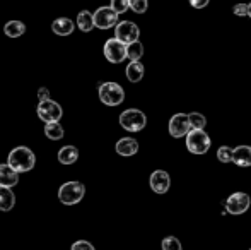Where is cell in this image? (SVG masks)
<instances>
[{
    "mask_svg": "<svg viewBox=\"0 0 251 250\" xmlns=\"http://www.w3.org/2000/svg\"><path fill=\"white\" fill-rule=\"evenodd\" d=\"M149 7V2L147 0H130V9L137 14H144Z\"/></svg>",
    "mask_w": 251,
    "mask_h": 250,
    "instance_id": "obj_27",
    "label": "cell"
},
{
    "mask_svg": "<svg viewBox=\"0 0 251 250\" xmlns=\"http://www.w3.org/2000/svg\"><path fill=\"white\" fill-rule=\"evenodd\" d=\"M70 250H96V249H94V245L89 244L87 240H79V242H74Z\"/></svg>",
    "mask_w": 251,
    "mask_h": 250,
    "instance_id": "obj_29",
    "label": "cell"
},
{
    "mask_svg": "<svg viewBox=\"0 0 251 250\" xmlns=\"http://www.w3.org/2000/svg\"><path fill=\"white\" fill-rule=\"evenodd\" d=\"M192 130V125H190V118L186 113H176L171 117L169 120V134L176 139L179 137L188 136V132Z\"/></svg>",
    "mask_w": 251,
    "mask_h": 250,
    "instance_id": "obj_11",
    "label": "cell"
},
{
    "mask_svg": "<svg viewBox=\"0 0 251 250\" xmlns=\"http://www.w3.org/2000/svg\"><path fill=\"white\" fill-rule=\"evenodd\" d=\"M144 65L140 63V60H132L126 65V70H125V74H126V79L130 81V83H139V81H142V77H144Z\"/></svg>",
    "mask_w": 251,
    "mask_h": 250,
    "instance_id": "obj_19",
    "label": "cell"
},
{
    "mask_svg": "<svg viewBox=\"0 0 251 250\" xmlns=\"http://www.w3.org/2000/svg\"><path fill=\"white\" fill-rule=\"evenodd\" d=\"M251 206V199L248 194L245 192H236L227 197L226 200V211L229 214H245Z\"/></svg>",
    "mask_w": 251,
    "mask_h": 250,
    "instance_id": "obj_9",
    "label": "cell"
},
{
    "mask_svg": "<svg viewBox=\"0 0 251 250\" xmlns=\"http://www.w3.org/2000/svg\"><path fill=\"white\" fill-rule=\"evenodd\" d=\"M86 195V187L80 182H65L58 189V200L65 206H75Z\"/></svg>",
    "mask_w": 251,
    "mask_h": 250,
    "instance_id": "obj_2",
    "label": "cell"
},
{
    "mask_svg": "<svg viewBox=\"0 0 251 250\" xmlns=\"http://www.w3.org/2000/svg\"><path fill=\"white\" fill-rule=\"evenodd\" d=\"M48 98H51L50 93H48V87H40V89H38V103L48 100Z\"/></svg>",
    "mask_w": 251,
    "mask_h": 250,
    "instance_id": "obj_31",
    "label": "cell"
},
{
    "mask_svg": "<svg viewBox=\"0 0 251 250\" xmlns=\"http://www.w3.org/2000/svg\"><path fill=\"white\" fill-rule=\"evenodd\" d=\"M74 29H75V24L69 17H58L51 23V31L58 36H69L74 33Z\"/></svg>",
    "mask_w": 251,
    "mask_h": 250,
    "instance_id": "obj_15",
    "label": "cell"
},
{
    "mask_svg": "<svg viewBox=\"0 0 251 250\" xmlns=\"http://www.w3.org/2000/svg\"><path fill=\"white\" fill-rule=\"evenodd\" d=\"M250 250H251V249H250Z\"/></svg>",
    "mask_w": 251,
    "mask_h": 250,
    "instance_id": "obj_34",
    "label": "cell"
},
{
    "mask_svg": "<svg viewBox=\"0 0 251 250\" xmlns=\"http://www.w3.org/2000/svg\"><path fill=\"white\" fill-rule=\"evenodd\" d=\"M208 2H210V0H190L192 7H195V9H203V7L208 5Z\"/></svg>",
    "mask_w": 251,
    "mask_h": 250,
    "instance_id": "obj_32",
    "label": "cell"
},
{
    "mask_svg": "<svg viewBox=\"0 0 251 250\" xmlns=\"http://www.w3.org/2000/svg\"><path fill=\"white\" fill-rule=\"evenodd\" d=\"M118 16L120 14L116 12L111 5L100 7V9L94 12V24H96V28H100V29H109V28L118 24Z\"/></svg>",
    "mask_w": 251,
    "mask_h": 250,
    "instance_id": "obj_10",
    "label": "cell"
},
{
    "mask_svg": "<svg viewBox=\"0 0 251 250\" xmlns=\"http://www.w3.org/2000/svg\"><path fill=\"white\" fill-rule=\"evenodd\" d=\"M248 16L251 17V3H250V5H248Z\"/></svg>",
    "mask_w": 251,
    "mask_h": 250,
    "instance_id": "obj_33",
    "label": "cell"
},
{
    "mask_svg": "<svg viewBox=\"0 0 251 250\" xmlns=\"http://www.w3.org/2000/svg\"><path fill=\"white\" fill-rule=\"evenodd\" d=\"M115 149L120 156L130 158V156H133V154L139 153V142H137L133 137H123V139H120L118 142H116Z\"/></svg>",
    "mask_w": 251,
    "mask_h": 250,
    "instance_id": "obj_14",
    "label": "cell"
},
{
    "mask_svg": "<svg viewBox=\"0 0 251 250\" xmlns=\"http://www.w3.org/2000/svg\"><path fill=\"white\" fill-rule=\"evenodd\" d=\"M104 57L111 63H122L126 58V45L120 41L118 38H109L104 43Z\"/></svg>",
    "mask_w": 251,
    "mask_h": 250,
    "instance_id": "obj_7",
    "label": "cell"
},
{
    "mask_svg": "<svg viewBox=\"0 0 251 250\" xmlns=\"http://www.w3.org/2000/svg\"><path fill=\"white\" fill-rule=\"evenodd\" d=\"M45 136L51 140H62L65 136V130L60 125V122H50V124H45Z\"/></svg>",
    "mask_w": 251,
    "mask_h": 250,
    "instance_id": "obj_22",
    "label": "cell"
},
{
    "mask_svg": "<svg viewBox=\"0 0 251 250\" xmlns=\"http://www.w3.org/2000/svg\"><path fill=\"white\" fill-rule=\"evenodd\" d=\"M151 189L155 194H166L171 187V177L168 175V171L164 170H155L149 178Z\"/></svg>",
    "mask_w": 251,
    "mask_h": 250,
    "instance_id": "obj_12",
    "label": "cell"
},
{
    "mask_svg": "<svg viewBox=\"0 0 251 250\" xmlns=\"http://www.w3.org/2000/svg\"><path fill=\"white\" fill-rule=\"evenodd\" d=\"M232 12H234L236 16H241V17L248 16V5H246V3H236Z\"/></svg>",
    "mask_w": 251,
    "mask_h": 250,
    "instance_id": "obj_30",
    "label": "cell"
},
{
    "mask_svg": "<svg viewBox=\"0 0 251 250\" xmlns=\"http://www.w3.org/2000/svg\"><path fill=\"white\" fill-rule=\"evenodd\" d=\"M19 184V171H16L9 163L0 165V187H16Z\"/></svg>",
    "mask_w": 251,
    "mask_h": 250,
    "instance_id": "obj_13",
    "label": "cell"
},
{
    "mask_svg": "<svg viewBox=\"0 0 251 250\" xmlns=\"http://www.w3.org/2000/svg\"><path fill=\"white\" fill-rule=\"evenodd\" d=\"M162 250H183L181 247V242L178 240L176 237H166L162 240Z\"/></svg>",
    "mask_w": 251,
    "mask_h": 250,
    "instance_id": "obj_26",
    "label": "cell"
},
{
    "mask_svg": "<svg viewBox=\"0 0 251 250\" xmlns=\"http://www.w3.org/2000/svg\"><path fill=\"white\" fill-rule=\"evenodd\" d=\"M77 26L82 33H89L93 31V28H96L94 24V14H91L89 10H80L77 16Z\"/></svg>",
    "mask_w": 251,
    "mask_h": 250,
    "instance_id": "obj_20",
    "label": "cell"
},
{
    "mask_svg": "<svg viewBox=\"0 0 251 250\" xmlns=\"http://www.w3.org/2000/svg\"><path fill=\"white\" fill-rule=\"evenodd\" d=\"M188 118H190V125L192 129H203L207 125V118L203 117L199 111H193V113H188Z\"/></svg>",
    "mask_w": 251,
    "mask_h": 250,
    "instance_id": "obj_25",
    "label": "cell"
},
{
    "mask_svg": "<svg viewBox=\"0 0 251 250\" xmlns=\"http://www.w3.org/2000/svg\"><path fill=\"white\" fill-rule=\"evenodd\" d=\"M212 146V140L203 129H192L186 136V147L193 154H205Z\"/></svg>",
    "mask_w": 251,
    "mask_h": 250,
    "instance_id": "obj_4",
    "label": "cell"
},
{
    "mask_svg": "<svg viewBox=\"0 0 251 250\" xmlns=\"http://www.w3.org/2000/svg\"><path fill=\"white\" fill-rule=\"evenodd\" d=\"M142 55H144V45L139 40L126 45V58H130V60H140Z\"/></svg>",
    "mask_w": 251,
    "mask_h": 250,
    "instance_id": "obj_23",
    "label": "cell"
},
{
    "mask_svg": "<svg viewBox=\"0 0 251 250\" xmlns=\"http://www.w3.org/2000/svg\"><path fill=\"white\" fill-rule=\"evenodd\" d=\"M232 163L238 167H251V146H238L234 149V156H232Z\"/></svg>",
    "mask_w": 251,
    "mask_h": 250,
    "instance_id": "obj_16",
    "label": "cell"
},
{
    "mask_svg": "<svg viewBox=\"0 0 251 250\" xmlns=\"http://www.w3.org/2000/svg\"><path fill=\"white\" fill-rule=\"evenodd\" d=\"M16 206V194L10 187H0V211L9 213Z\"/></svg>",
    "mask_w": 251,
    "mask_h": 250,
    "instance_id": "obj_18",
    "label": "cell"
},
{
    "mask_svg": "<svg viewBox=\"0 0 251 250\" xmlns=\"http://www.w3.org/2000/svg\"><path fill=\"white\" fill-rule=\"evenodd\" d=\"M232 156H234V149H231L229 146H221L217 149V160L221 163H231Z\"/></svg>",
    "mask_w": 251,
    "mask_h": 250,
    "instance_id": "obj_24",
    "label": "cell"
},
{
    "mask_svg": "<svg viewBox=\"0 0 251 250\" xmlns=\"http://www.w3.org/2000/svg\"><path fill=\"white\" fill-rule=\"evenodd\" d=\"M7 163L19 173H27L36 165V156L27 146H17L7 156Z\"/></svg>",
    "mask_w": 251,
    "mask_h": 250,
    "instance_id": "obj_1",
    "label": "cell"
},
{
    "mask_svg": "<svg viewBox=\"0 0 251 250\" xmlns=\"http://www.w3.org/2000/svg\"><path fill=\"white\" fill-rule=\"evenodd\" d=\"M36 113L40 117V120H43L45 124L50 122H60V118L63 117V110L56 101H53L51 98L45 101H40L36 107Z\"/></svg>",
    "mask_w": 251,
    "mask_h": 250,
    "instance_id": "obj_6",
    "label": "cell"
},
{
    "mask_svg": "<svg viewBox=\"0 0 251 250\" xmlns=\"http://www.w3.org/2000/svg\"><path fill=\"white\" fill-rule=\"evenodd\" d=\"M77 160H79V149L75 146H63L58 151V161L62 165H65V167L74 165Z\"/></svg>",
    "mask_w": 251,
    "mask_h": 250,
    "instance_id": "obj_17",
    "label": "cell"
},
{
    "mask_svg": "<svg viewBox=\"0 0 251 250\" xmlns=\"http://www.w3.org/2000/svg\"><path fill=\"white\" fill-rule=\"evenodd\" d=\"M111 7L118 14H123L130 9V0H111Z\"/></svg>",
    "mask_w": 251,
    "mask_h": 250,
    "instance_id": "obj_28",
    "label": "cell"
},
{
    "mask_svg": "<svg viewBox=\"0 0 251 250\" xmlns=\"http://www.w3.org/2000/svg\"><path fill=\"white\" fill-rule=\"evenodd\" d=\"M3 33L9 38H19L26 33V26L21 21H9V23L3 26Z\"/></svg>",
    "mask_w": 251,
    "mask_h": 250,
    "instance_id": "obj_21",
    "label": "cell"
},
{
    "mask_svg": "<svg viewBox=\"0 0 251 250\" xmlns=\"http://www.w3.org/2000/svg\"><path fill=\"white\" fill-rule=\"evenodd\" d=\"M98 94H100L101 103L106 105V107H118V105H122L123 100H125V91H123V87L120 86L118 83L100 84Z\"/></svg>",
    "mask_w": 251,
    "mask_h": 250,
    "instance_id": "obj_3",
    "label": "cell"
},
{
    "mask_svg": "<svg viewBox=\"0 0 251 250\" xmlns=\"http://www.w3.org/2000/svg\"><path fill=\"white\" fill-rule=\"evenodd\" d=\"M140 36V29L135 23L132 21H122L115 26V38H118L120 41H123L125 45H130L133 41H137Z\"/></svg>",
    "mask_w": 251,
    "mask_h": 250,
    "instance_id": "obj_8",
    "label": "cell"
},
{
    "mask_svg": "<svg viewBox=\"0 0 251 250\" xmlns=\"http://www.w3.org/2000/svg\"><path fill=\"white\" fill-rule=\"evenodd\" d=\"M120 125L128 132H140L142 129H146L147 117L144 115V111L137 108H128L120 115Z\"/></svg>",
    "mask_w": 251,
    "mask_h": 250,
    "instance_id": "obj_5",
    "label": "cell"
}]
</instances>
